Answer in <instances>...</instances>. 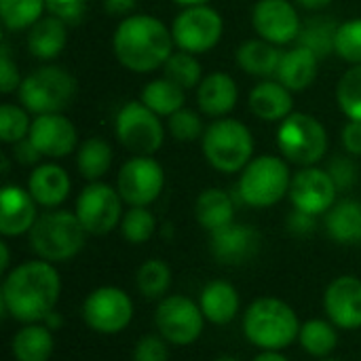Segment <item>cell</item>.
<instances>
[{"label": "cell", "mask_w": 361, "mask_h": 361, "mask_svg": "<svg viewBox=\"0 0 361 361\" xmlns=\"http://www.w3.org/2000/svg\"><path fill=\"white\" fill-rule=\"evenodd\" d=\"M131 361H169V343L159 332L144 334L131 351Z\"/></svg>", "instance_id": "obj_43"}, {"label": "cell", "mask_w": 361, "mask_h": 361, "mask_svg": "<svg viewBox=\"0 0 361 361\" xmlns=\"http://www.w3.org/2000/svg\"><path fill=\"white\" fill-rule=\"evenodd\" d=\"M300 319L296 311L277 296L256 298L241 317V328L256 349L260 351H283L300 334Z\"/></svg>", "instance_id": "obj_3"}, {"label": "cell", "mask_w": 361, "mask_h": 361, "mask_svg": "<svg viewBox=\"0 0 361 361\" xmlns=\"http://www.w3.org/2000/svg\"><path fill=\"white\" fill-rule=\"evenodd\" d=\"M262 247L260 233L250 224L233 222L209 235V252L218 264L241 267L258 256Z\"/></svg>", "instance_id": "obj_16"}, {"label": "cell", "mask_w": 361, "mask_h": 361, "mask_svg": "<svg viewBox=\"0 0 361 361\" xmlns=\"http://www.w3.org/2000/svg\"><path fill=\"white\" fill-rule=\"evenodd\" d=\"M338 188L332 182L326 169L305 167L300 169L290 184V201L294 209H300L311 216H322L332 209L336 203Z\"/></svg>", "instance_id": "obj_15"}, {"label": "cell", "mask_w": 361, "mask_h": 361, "mask_svg": "<svg viewBox=\"0 0 361 361\" xmlns=\"http://www.w3.org/2000/svg\"><path fill=\"white\" fill-rule=\"evenodd\" d=\"M239 91L235 80L224 72H214L205 76L197 89V104L207 116H222L231 112L237 104Z\"/></svg>", "instance_id": "obj_25"}, {"label": "cell", "mask_w": 361, "mask_h": 361, "mask_svg": "<svg viewBox=\"0 0 361 361\" xmlns=\"http://www.w3.org/2000/svg\"><path fill=\"white\" fill-rule=\"evenodd\" d=\"M27 190L38 205L55 209L70 195V176L55 163L38 165L27 178Z\"/></svg>", "instance_id": "obj_22"}, {"label": "cell", "mask_w": 361, "mask_h": 361, "mask_svg": "<svg viewBox=\"0 0 361 361\" xmlns=\"http://www.w3.org/2000/svg\"><path fill=\"white\" fill-rule=\"evenodd\" d=\"M173 281V273L171 267L161 260V258H150L146 262H142V267L135 273V286L137 292L148 300V302H159L169 294Z\"/></svg>", "instance_id": "obj_32"}, {"label": "cell", "mask_w": 361, "mask_h": 361, "mask_svg": "<svg viewBox=\"0 0 361 361\" xmlns=\"http://www.w3.org/2000/svg\"><path fill=\"white\" fill-rule=\"evenodd\" d=\"M114 131L118 142L140 157H150L152 152H157L163 146L165 137L159 114H154L144 102L125 104L116 114Z\"/></svg>", "instance_id": "obj_11"}, {"label": "cell", "mask_w": 361, "mask_h": 361, "mask_svg": "<svg viewBox=\"0 0 361 361\" xmlns=\"http://www.w3.org/2000/svg\"><path fill=\"white\" fill-rule=\"evenodd\" d=\"M169 131L178 142H195L203 133L201 116L188 108H182L169 116Z\"/></svg>", "instance_id": "obj_42"}, {"label": "cell", "mask_w": 361, "mask_h": 361, "mask_svg": "<svg viewBox=\"0 0 361 361\" xmlns=\"http://www.w3.org/2000/svg\"><path fill=\"white\" fill-rule=\"evenodd\" d=\"M165 186V171L152 157H133L118 171V195L131 207H148Z\"/></svg>", "instance_id": "obj_14"}, {"label": "cell", "mask_w": 361, "mask_h": 361, "mask_svg": "<svg viewBox=\"0 0 361 361\" xmlns=\"http://www.w3.org/2000/svg\"><path fill=\"white\" fill-rule=\"evenodd\" d=\"M250 110L262 121H283L292 114V93L279 80H264L252 89Z\"/></svg>", "instance_id": "obj_28"}, {"label": "cell", "mask_w": 361, "mask_h": 361, "mask_svg": "<svg viewBox=\"0 0 361 361\" xmlns=\"http://www.w3.org/2000/svg\"><path fill=\"white\" fill-rule=\"evenodd\" d=\"M205 322L199 302L184 294H167L157 302L154 328L171 347L195 345L205 330Z\"/></svg>", "instance_id": "obj_9"}, {"label": "cell", "mask_w": 361, "mask_h": 361, "mask_svg": "<svg viewBox=\"0 0 361 361\" xmlns=\"http://www.w3.org/2000/svg\"><path fill=\"white\" fill-rule=\"evenodd\" d=\"M332 178V182L336 184L338 192H347L351 190L357 180H360V171H357V165L349 159V157H334L326 169Z\"/></svg>", "instance_id": "obj_44"}, {"label": "cell", "mask_w": 361, "mask_h": 361, "mask_svg": "<svg viewBox=\"0 0 361 361\" xmlns=\"http://www.w3.org/2000/svg\"><path fill=\"white\" fill-rule=\"evenodd\" d=\"M110 165H112V150L104 140L89 137L87 142L80 144L76 154V167L85 180L97 182L102 176L108 173Z\"/></svg>", "instance_id": "obj_35"}, {"label": "cell", "mask_w": 361, "mask_h": 361, "mask_svg": "<svg viewBox=\"0 0 361 361\" xmlns=\"http://www.w3.org/2000/svg\"><path fill=\"white\" fill-rule=\"evenodd\" d=\"M286 226H288V233H292L294 237H309L317 228V216H311V214H305L300 209H294L288 216Z\"/></svg>", "instance_id": "obj_47"}, {"label": "cell", "mask_w": 361, "mask_h": 361, "mask_svg": "<svg viewBox=\"0 0 361 361\" xmlns=\"http://www.w3.org/2000/svg\"><path fill=\"white\" fill-rule=\"evenodd\" d=\"M121 233L127 243L144 245L157 233V218L148 207H131L121 220Z\"/></svg>", "instance_id": "obj_37"}, {"label": "cell", "mask_w": 361, "mask_h": 361, "mask_svg": "<svg viewBox=\"0 0 361 361\" xmlns=\"http://www.w3.org/2000/svg\"><path fill=\"white\" fill-rule=\"evenodd\" d=\"M317 66H319V57L309 49L296 44L294 49L281 53L275 76L290 91H302L313 85L317 76Z\"/></svg>", "instance_id": "obj_23"}, {"label": "cell", "mask_w": 361, "mask_h": 361, "mask_svg": "<svg viewBox=\"0 0 361 361\" xmlns=\"http://www.w3.org/2000/svg\"><path fill=\"white\" fill-rule=\"evenodd\" d=\"M55 351V336L42 322L23 324L11 338V355L15 361H49Z\"/></svg>", "instance_id": "obj_24"}, {"label": "cell", "mask_w": 361, "mask_h": 361, "mask_svg": "<svg viewBox=\"0 0 361 361\" xmlns=\"http://www.w3.org/2000/svg\"><path fill=\"white\" fill-rule=\"evenodd\" d=\"M47 8L44 0H0V17L8 30L32 27Z\"/></svg>", "instance_id": "obj_36"}, {"label": "cell", "mask_w": 361, "mask_h": 361, "mask_svg": "<svg viewBox=\"0 0 361 361\" xmlns=\"http://www.w3.org/2000/svg\"><path fill=\"white\" fill-rule=\"evenodd\" d=\"M30 118L27 112L15 104H2L0 108V140L6 144H17L27 137L30 133Z\"/></svg>", "instance_id": "obj_40"}, {"label": "cell", "mask_w": 361, "mask_h": 361, "mask_svg": "<svg viewBox=\"0 0 361 361\" xmlns=\"http://www.w3.org/2000/svg\"><path fill=\"white\" fill-rule=\"evenodd\" d=\"M292 176L283 159L279 157H258L247 163L241 171L237 192L239 199L256 209L277 205L286 195H290Z\"/></svg>", "instance_id": "obj_6"}, {"label": "cell", "mask_w": 361, "mask_h": 361, "mask_svg": "<svg viewBox=\"0 0 361 361\" xmlns=\"http://www.w3.org/2000/svg\"><path fill=\"white\" fill-rule=\"evenodd\" d=\"M324 311L338 330L361 328V279L357 275H338L324 292Z\"/></svg>", "instance_id": "obj_17"}, {"label": "cell", "mask_w": 361, "mask_h": 361, "mask_svg": "<svg viewBox=\"0 0 361 361\" xmlns=\"http://www.w3.org/2000/svg\"><path fill=\"white\" fill-rule=\"evenodd\" d=\"M173 36L163 21L150 15H133L118 23L112 49L116 59L131 72H152L171 55Z\"/></svg>", "instance_id": "obj_2"}, {"label": "cell", "mask_w": 361, "mask_h": 361, "mask_svg": "<svg viewBox=\"0 0 361 361\" xmlns=\"http://www.w3.org/2000/svg\"><path fill=\"white\" fill-rule=\"evenodd\" d=\"M19 87H21V78H19L17 66L11 59L8 47L2 44V49H0V91L13 93V91H19Z\"/></svg>", "instance_id": "obj_46"}, {"label": "cell", "mask_w": 361, "mask_h": 361, "mask_svg": "<svg viewBox=\"0 0 361 361\" xmlns=\"http://www.w3.org/2000/svg\"><path fill=\"white\" fill-rule=\"evenodd\" d=\"M106 2V11L112 13V15H123V13H129L137 0H104Z\"/></svg>", "instance_id": "obj_50"}, {"label": "cell", "mask_w": 361, "mask_h": 361, "mask_svg": "<svg viewBox=\"0 0 361 361\" xmlns=\"http://www.w3.org/2000/svg\"><path fill=\"white\" fill-rule=\"evenodd\" d=\"M59 296L61 277L57 269L53 262L36 258L13 267L4 275L0 305L11 319L19 324H38L55 311Z\"/></svg>", "instance_id": "obj_1"}, {"label": "cell", "mask_w": 361, "mask_h": 361, "mask_svg": "<svg viewBox=\"0 0 361 361\" xmlns=\"http://www.w3.org/2000/svg\"><path fill=\"white\" fill-rule=\"evenodd\" d=\"M203 154L222 173L243 171L254 154L252 133L235 118H220L203 133Z\"/></svg>", "instance_id": "obj_5"}, {"label": "cell", "mask_w": 361, "mask_h": 361, "mask_svg": "<svg viewBox=\"0 0 361 361\" xmlns=\"http://www.w3.org/2000/svg\"><path fill=\"white\" fill-rule=\"evenodd\" d=\"M11 254H8V243L6 241H0V273L6 275L11 269Z\"/></svg>", "instance_id": "obj_51"}, {"label": "cell", "mask_w": 361, "mask_h": 361, "mask_svg": "<svg viewBox=\"0 0 361 361\" xmlns=\"http://www.w3.org/2000/svg\"><path fill=\"white\" fill-rule=\"evenodd\" d=\"M36 201L30 190L6 184L0 192V233L2 237L27 235L38 220Z\"/></svg>", "instance_id": "obj_20"}, {"label": "cell", "mask_w": 361, "mask_h": 361, "mask_svg": "<svg viewBox=\"0 0 361 361\" xmlns=\"http://www.w3.org/2000/svg\"><path fill=\"white\" fill-rule=\"evenodd\" d=\"M317 361H341V360H334V357H322V360Z\"/></svg>", "instance_id": "obj_57"}, {"label": "cell", "mask_w": 361, "mask_h": 361, "mask_svg": "<svg viewBox=\"0 0 361 361\" xmlns=\"http://www.w3.org/2000/svg\"><path fill=\"white\" fill-rule=\"evenodd\" d=\"M336 32L338 23L330 17H311L305 21L298 34V44L315 53L319 59H326L336 51Z\"/></svg>", "instance_id": "obj_33"}, {"label": "cell", "mask_w": 361, "mask_h": 361, "mask_svg": "<svg viewBox=\"0 0 361 361\" xmlns=\"http://www.w3.org/2000/svg\"><path fill=\"white\" fill-rule=\"evenodd\" d=\"M68 42L66 21L57 17L38 19L27 32V49L38 59H53L57 57Z\"/></svg>", "instance_id": "obj_29"}, {"label": "cell", "mask_w": 361, "mask_h": 361, "mask_svg": "<svg viewBox=\"0 0 361 361\" xmlns=\"http://www.w3.org/2000/svg\"><path fill=\"white\" fill-rule=\"evenodd\" d=\"M195 218L209 235L235 222V201L226 190L207 188L197 197Z\"/></svg>", "instance_id": "obj_27"}, {"label": "cell", "mask_w": 361, "mask_h": 361, "mask_svg": "<svg viewBox=\"0 0 361 361\" xmlns=\"http://www.w3.org/2000/svg\"><path fill=\"white\" fill-rule=\"evenodd\" d=\"M336 53L345 61L353 66H361V19H351L338 25Z\"/></svg>", "instance_id": "obj_41"}, {"label": "cell", "mask_w": 361, "mask_h": 361, "mask_svg": "<svg viewBox=\"0 0 361 361\" xmlns=\"http://www.w3.org/2000/svg\"><path fill=\"white\" fill-rule=\"evenodd\" d=\"M298 343L302 351L315 360L330 357L338 347V328L330 319L313 317L300 326Z\"/></svg>", "instance_id": "obj_31"}, {"label": "cell", "mask_w": 361, "mask_h": 361, "mask_svg": "<svg viewBox=\"0 0 361 361\" xmlns=\"http://www.w3.org/2000/svg\"><path fill=\"white\" fill-rule=\"evenodd\" d=\"M302 8H309V11H319L324 6H328L332 0H296Z\"/></svg>", "instance_id": "obj_54"}, {"label": "cell", "mask_w": 361, "mask_h": 361, "mask_svg": "<svg viewBox=\"0 0 361 361\" xmlns=\"http://www.w3.org/2000/svg\"><path fill=\"white\" fill-rule=\"evenodd\" d=\"M87 231L74 212L51 209L38 216L32 231L27 233V243L32 252L47 262H66L80 254L85 247Z\"/></svg>", "instance_id": "obj_4"}, {"label": "cell", "mask_w": 361, "mask_h": 361, "mask_svg": "<svg viewBox=\"0 0 361 361\" xmlns=\"http://www.w3.org/2000/svg\"><path fill=\"white\" fill-rule=\"evenodd\" d=\"M336 99L341 110L351 121H361V66H353L343 74L336 89Z\"/></svg>", "instance_id": "obj_39"}, {"label": "cell", "mask_w": 361, "mask_h": 361, "mask_svg": "<svg viewBox=\"0 0 361 361\" xmlns=\"http://www.w3.org/2000/svg\"><path fill=\"white\" fill-rule=\"evenodd\" d=\"M173 2H178V4H182V6H199V4H205V2H209V0H173Z\"/></svg>", "instance_id": "obj_55"}, {"label": "cell", "mask_w": 361, "mask_h": 361, "mask_svg": "<svg viewBox=\"0 0 361 361\" xmlns=\"http://www.w3.org/2000/svg\"><path fill=\"white\" fill-rule=\"evenodd\" d=\"M44 4L53 17L66 23H78L87 8V0H44Z\"/></svg>", "instance_id": "obj_45"}, {"label": "cell", "mask_w": 361, "mask_h": 361, "mask_svg": "<svg viewBox=\"0 0 361 361\" xmlns=\"http://www.w3.org/2000/svg\"><path fill=\"white\" fill-rule=\"evenodd\" d=\"M142 102L159 116H171L173 112L182 110L184 104V89L171 82L169 78H157L148 82L142 91Z\"/></svg>", "instance_id": "obj_34"}, {"label": "cell", "mask_w": 361, "mask_h": 361, "mask_svg": "<svg viewBox=\"0 0 361 361\" xmlns=\"http://www.w3.org/2000/svg\"><path fill=\"white\" fill-rule=\"evenodd\" d=\"M222 17L218 11L199 4V6H186L173 21L171 36L173 42L180 47V51H188L192 55L205 53L214 49L222 38Z\"/></svg>", "instance_id": "obj_13"}, {"label": "cell", "mask_w": 361, "mask_h": 361, "mask_svg": "<svg viewBox=\"0 0 361 361\" xmlns=\"http://www.w3.org/2000/svg\"><path fill=\"white\" fill-rule=\"evenodd\" d=\"M281 53L273 42L247 40L237 49V63L243 72L252 76H273L277 74Z\"/></svg>", "instance_id": "obj_30"}, {"label": "cell", "mask_w": 361, "mask_h": 361, "mask_svg": "<svg viewBox=\"0 0 361 361\" xmlns=\"http://www.w3.org/2000/svg\"><path fill=\"white\" fill-rule=\"evenodd\" d=\"M252 361H290L283 351H260Z\"/></svg>", "instance_id": "obj_52"}, {"label": "cell", "mask_w": 361, "mask_h": 361, "mask_svg": "<svg viewBox=\"0 0 361 361\" xmlns=\"http://www.w3.org/2000/svg\"><path fill=\"white\" fill-rule=\"evenodd\" d=\"M165 78L176 82L182 89H192L201 85V66L197 57L188 51H176L163 66Z\"/></svg>", "instance_id": "obj_38"}, {"label": "cell", "mask_w": 361, "mask_h": 361, "mask_svg": "<svg viewBox=\"0 0 361 361\" xmlns=\"http://www.w3.org/2000/svg\"><path fill=\"white\" fill-rule=\"evenodd\" d=\"M343 146L349 154L361 157V121H349L343 129Z\"/></svg>", "instance_id": "obj_48"}, {"label": "cell", "mask_w": 361, "mask_h": 361, "mask_svg": "<svg viewBox=\"0 0 361 361\" xmlns=\"http://www.w3.org/2000/svg\"><path fill=\"white\" fill-rule=\"evenodd\" d=\"M74 214L87 235H108L123 220V197L108 184L91 182L80 190Z\"/></svg>", "instance_id": "obj_12"}, {"label": "cell", "mask_w": 361, "mask_h": 361, "mask_svg": "<svg viewBox=\"0 0 361 361\" xmlns=\"http://www.w3.org/2000/svg\"><path fill=\"white\" fill-rule=\"evenodd\" d=\"M15 159H17L21 165H34V163H38L40 152H38V150L34 148V144L25 137V140H21V142L15 144Z\"/></svg>", "instance_id": "obj_49"}, {"label": "cell", "mask_w": 361, "mask_h": 361, "mask_svg": "<svg viewBox=\"0 0 361 361\" xmlns=\"http://www.w3.org/2000/svg\"><path fill=\"white\" fill-rule=\"evenodd\" d=\"M277 146L288 161L302 167H313L328 150V133L315 116L294 112L281 121Z\"/></svg>", "instance_id": "obj_8"}, {"label": "cell", "mask_w": 361, "mask_h": 361, "mask_svg": "<svg viewBox=\"0 0 361 361\" xmlns=\"http://www.w3.org/2000/svg\"><path fill=\"white\" fill-rule=\"evenodd\" d=\"M76 93V80L70 72L49 66L38 68L21 80L19 99L27 112L34 114H59L70 106Z\"/></svg>", "instance_id": "obj_7"}, {"label": "cell", "mask_w": 361, "mask_h": 361, "mask_svg": "<svg viewBox=\"0 0 361 361\" xmlns=\"http://www.w3.org/2000/svg\"><path fill=\"white\" fill-rule=\"evenodd\" d=\"M252 23L262 40L288 44L300 34V19L288 0H260L252 11Z\"/></svg>", "instance_id": "obj_18"}, {"label": "cell", "mask_w": 361, "mask_h": 361, "mask_svg": "<svg viewBox=\"0 0 361 361\" xmlns=\"http://www.w3.org/2000/svg\"><path fill=\"white\" fill-rule=\"evenodd\" d=\"M42 324H44L49 330H53V332H55V330H59V328H61V324H63V317H61V315L57 313V309H55L53 313H49V315L44 317V322H42Z\"/></svg>", "instance_id": "obj_53"}, {"label": "cell", "mask_w": 361, "mask_h": 361, "mask_svg": "<svg viewBox=\"0 0 361 361\" xmlns=\"http://www.w3.org/2000/svg\"><path fill=\"white\" fill-rule=\"evenodd\" d=\"M27 140L40 152V157L61 159L68 157L76 146V129L61 114H40L34 118Z\"/></svg>", "instance_id": "obj_19"}, {"label": "cell", "mask_w": 361, "mask_h": 361, "mask_svg": "<svg viewBox=\"0 0 361 361\" xmlns=\"http://www.w3.org/2000/svg\"><path fill=\"white\" fill-rule=\"evenodd\" d=\"M214 361H241L239 357H235V355H220V357H216Z\"/></svg>", "instance_id": "obj_56"}, {"label": "cell", "mask_w": 361, "mask_h": 361, "mask_svg": "<svg viewBox=\"0 0 361 361\" xmlns=\"http://www.w3.org/2000/svg\"><path fill=\"white\" fill-rule=\"evenodd\" d=\"M82 322L97 334L114 336L125 332L135 315L131 296L116 286H102L87 294L80 307Z\"/></svg>", "instance_id": "obj_10"}, {"label": "cell", "mask_w": 361, "mask_h": 361, "mask_svg": "<svg viewBox=\"0 0 361 361\" xmlns=\"http://www.w3.org/2000/svg\"><path fill=\"white\" fill-rule=\"evenodd\" d=\"M199 307L205 319L214 326H228L237 319L241 309L239 290L224 279H212L199 294Z\"/></svg>", "instance_id": "obj_21"}, {"label": "cell", "mask_w": 361, "mask_h": 361, "mask_svg": "<svg viewBox=\"0 0 361 361\" xmlns=\"http://www.w3.org/2000/svg\"><path fill=\"white\" fill-rule=\"evenodd\" d=\"M326 233L334 243L360 245L361 243V201L343 199L332 205L324 220Z\"/></svg>", "instance_id": "obj_26"}]
</instances>
